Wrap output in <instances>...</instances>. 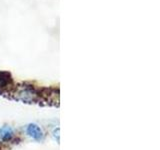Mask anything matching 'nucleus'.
<instances>
[{
	"mask_svg": "<svg viewBox=\"0 0 160 150\" xmlns=\"http://www.w3.org/2000/svg\"><path fill=\"white\" fill-rule=\"evenodd\" d=\"M19 99L23 101H35L38 96L37 90L33 87V85L23 84L18 88V91L16 93Z\"/></svg>",
	"mask_w": 160,
	"mask_h": 150,
	"instance_id": "obj_1",
	"label": "nucleus"
},
{
	"mask_svg": "<svg viewBox=\"0 0 160 150\" xmlns=\"http://www.w3.org/2000/svg\"><path fill=\"white\" fill-rule=\"evenodd\" d=\"M26 133L29 137L36 140V141H41V140H43V138H44V133L42 131V129L35 123H30L27 125Z\"/></svg>",
	"mask_w": 160,
	"mask_h": 150,
	"instance_id": "obj_2",
	"label": "nucleus"
},
{
	"mask_svg": "<svg viewBox=\"0 0 160 150\" xmlns=\"http://www.w3.org/2000/svg\"><path fill=\"white\" fill-rule=\"evenodd\" d=\"M13 84V79L11 74L7 71H0V94L4 92V90L11 87Z\"/></svg>",
	"mask_w": 160,
	"mask_h": 150,
	"instance_id": "obj_3",
	"label": "nucleus"
},
{
	"mask_svg": "<svg viewBox=\"0 0 160 150\" xmlns=\"http://www.w3.org/2000/svg\"><path fill=\"white\" fill-rule=\"evenodd\" d=\"M0 138L4 142L11 141L14 138V131L12 127L9 126V125H4L0 128Z\"/></svg>",
	"mask_w": 160,
	"mask_h": 150,
	"instance_id": "obj_4",
	"label": "nucleus"
}]
</instances>
